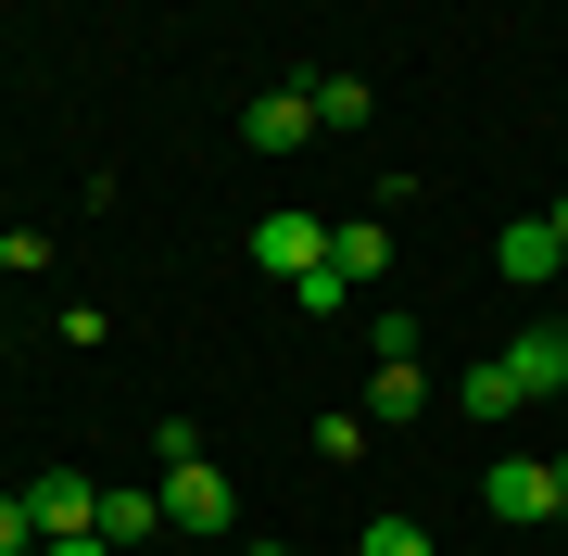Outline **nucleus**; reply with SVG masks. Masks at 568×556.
Here are the masks:
<instances>
[{"instance_id": "1", "label": "nucleus", "mask_w": 568, "mask_h": 556, "mask_svg": "<svg viewBox=\"0 0 568 556\" xmlns=\"http://www.w3.org/2000/svg\"><path fill=\"white\" fill-rule=\"evenodd\" d=\"M152 494H164V532H227V468H215V455H190V468H164Z\"/></svg>"}, {"instance_id": "2", "label": "nucleus", "mask_w": 568, "mask_h": 556, "mask_svg": "<svg viewBox=\"0 0 568 556\" xmlns=\"http://www.w3.org/2000/svg\"><path fill=\"white\" fill-rule=\"evenodd\" d=\"M26 518H39V544H63V532H102V481L39 468V481H26Z\"/></svg>"}, {"instance_id": "3", "label": "nucleus", "mask_w": 568, "mask_h": 556, "mask_svg": "<svg viewBox=\"0 0 568 556\" xmlns=\"http://www.w3.org/2000/svg\"><path fill=\"white\" fill-rule=\"evenodd\" d=\"M253 266H265V279H316V266H328V215H265V228H253Z\"/></svg>"}, {"instance_id": "4", "label": "nucleus", "mask_w": 568, "mask_h": 556, "mask_svg": "<svg viewBox=\"0 0 568 556\" xmlns=\"http://www.w3.org/2000/svg\"><path fill=\"white\" fill-rule=\"evenodd\" d=\"M480 506H493V518H556V455H493Z\"/></svg>"}, {"instance_id": "5", "label": "nucleus", "mask_w": 568, "mask_h": 556, "mask_svg": "<svg viewBox=\"0 0 568 556\" xmlns=\"http://www.w3.org/2000/svg\"><path fill=\"white\" fill-rule=\"evenodd\" d=\"M493 266H506L518 291H544V279L568 266V241H556V215H518V228H506V241H493Z\"/></svg>"}, {"instance_id": "6", "label": "nucleus", "mask_w": 568, "mask_h": 556, "mask_svg": "<svg viewBox=\"0 0 568 556\" xmlns=\"http://www.w3.org/2000/svg\"><path fill=\"white\" fill-rule=\"evenodd\" d=\"M506 380H518V405L568 392V330H518V342H506Z\"/></svg>"}, {"instance_id": "7", "label": "nucleus", "mask_w": 568, "mask_h": 556, "mask_svg": "<svg viewBox=\"0 0 568 556\" xmlns=\"http://www.w3.org/2000/svg\"><path fill=\"white\" fill-rule=\"evenodd\" d=\"M241 127H253V152H304V140H316V102H304V89H265Z\"/></svg>"}, {"instance_id": "8", "label": "nucleus", "mask_w": 568, "mask_h": 556, "mask_svg": "<svg viewBox=\"0 0 568 556\" xmlns=\"http://www.w3.org/2000/svg\"><path fill=\"white\" fill-rule=\"evenodd\" d=\"M102 544H114V556L164 544V494H140V481H126V494H102Z\"/></svg>"}, {"instance_id": "9", "label": "nucleus", "mask_w": 568, "mask_h": 556, "mask_svg": "<svg viewBox=\"0 0 568 556\" xmlns=\"http://www.w3.org/2000/svg\"><path fill=\"white\" fill-rule=\"evenodd\" d=\"M328 266H342V279L366 291V279L392 266V228H328Z\"/></svg>"}, {"instance_id": "10", "label": "nucleus", "mask_w": 568, "mask_h": 556, "mask_svg": "<svg viewBox=\"0 0 568 556\" xmlns=\"http://www.w3.org/2000/svg\"><path fill=\"white\" fill-rule=\"evenodd\" d=\"M467 417H518V380H506V354H480V367H467Z\"/></svg>"}, {"instance_id": "11", "label": "nucleus", "mask_w": 568, "mask_h": 556, "mask_svg": "<svg viewBox=\"0 0 568 556\" xmlns=\"http://www.w3.org/2000/svg\"><path fill=\"white\" fill-rule=\"evenodd\" d=\"M417 405H429L417 367H379V380H366V417H417Z\"/></svg>"}, {"instance_id": "12", "label": "nucleus", "mask_w": 568, "mask_h": 556, "mask_svg": "<svg viewBox=\"0 0 568 556\" xmlns=\"http://www.w3.org/2000/svg\"><path fill=\"white\" fill-rule=\"evenodd\" d=\"M304 102H316V127H366V77H316Z\"/></svg>"}, {"instance_id": "13", "label": "nucleus", "mask_w": 568, "mask_h": 556, "mask_svg": "<svg viewBox=\"0 0 568 556\" xmlns=\"http://www.w3.org/2000/svg\"><path fill=\"white\" fill-rule=\"evenodd\" d=\"M366 354L379 367H417V316H366Z\"/></svg>"}, {"instance_id": "14", "label": "nucleus", "mask_w": 568, "mask_h": 556, "mask_svg": "<svg viewBox=\"0 0 568 556\" xmlns=\"http://www.w3.org/2000/svg\"><path fill=\"white\" fill-rule=\"evenodd\" d=\"M291 304H304V316H342V304H354V279H342V266H316V279H291Z\"/></svg>"}, {"instance_id": "15", "label": "nucleus", "mask_w": 568, "mask_h": 556, "mask_svg": "<svg viewBox=\"0 0 568 556\" xmlns=\"http://www.w3.org/2000/svg\"><path fill=\"white\" fill-rule=\"evenodd\" d=\"M354 556H429V532H417V518H366V544Z\"/></svg>"}, {"instance_id": "16", "label": "nucleus", "mask_w": 568, "mask_h": 556, "mask_svg": "<svg viewBox=\"0 0 568 556\" xmlns=\"http://www.w3.org/2000/svg\"><path fill=\"white\" fill-rule=\"evenodd\" d=\"M0 556H39V518H26V494H0Z\"/></svg>"}, {"instance_id": "17", "label": "nucleus", "mask_w": 568, "mask_h": 556, "mask_svg": "<svg viewBox=\"0 0 568 556\" xmlns=\"http://www.w3.org/2000/svg\"><path fill=\"white\" fill-rule=\"evenodd\" d=\"M39 556H114V544H102V532H63V544H39Z\"/></svg>"}, {"instance_id": "18", "label": "nucleus", "mask_w": 568, "mask_h": 556, "mask_svg": "<svg viewBox=\"0 0 568 556\" xmlns=\"http://www.w3.org/2000/svg\"><path fill=\"white\" fill-rule=\"evenodd\" d=\"M556 518H568V455H556Z\"/></svg>"}, {"instance_id": "19", "label": "nucleus", "mask_w": 568, "mask_h": 556, "mask_svg": "<svg viewBox=\"0 0 568 556\" xmlns=\"http://www.w3.org/2000/svg\"><path fill=\"white\" fill-rule=\"evenodd\" d=\"M241 556H291V544H241Z\"/></svg>"}, {"instance_id": "20", "label": "nucleus", "mask_w": 568, "mask_h": 556, "mask_svg": "<svg viewBox=\"0 0 568 556\" xmlns=\"http://www.w3.org/2000/svg\"><path fill=\"white\" fill-rule=\"evenodd\" d=\"M556 241H568V203H556Z\"/></svg>"}]
</instances>
